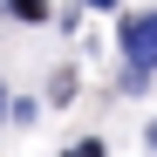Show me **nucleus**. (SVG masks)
Wrapping results in <instances>:
<instances>
[{
  "mask_svg": "<svg viewBox=\"0 0 157 157\" xmlns=\"http://www.w3.org/2000/svg\"><path fill=\"white\" fill-rule=\"evenodd\" d=\"M123 55L130 68H157V7H137V14H123Z\"/></svg>",
  "mask_w": 157,
  "mask_h": 157,
  "instance_id": "f257e3e1",
  "label": "nucleus"
},
{
  "mask_svg": "<svg viewBox=\"0 0 157 157\" xmlns=\"http://www.w3.org/2000/svg\"><path fill=\"white\" fill-rule=\"evenodd\" d=\"M75 96H82V82H75V68H55V75H48V102H55V109H68Z\"/></svg>",
  "mask_w": 157,
  "mask_h": 157,
  "instance_id": "f03ea898",
  "label": "nucleus"
},
{
  "mask_svg": "<svg viewBox=\"0 0 157 157\" xmlns=\"http://www.w3.org/2000/svg\"><path fill=\"white\" fill-rule=\"evenodd\" d=\"M7 14H14V21H28V28H41L55 7H48V0H7Z\"/></svg>",
  "mask_w": 157,
  "mask_h": 157,
  "instance_id": "7ed1b4c3",
  "label": "nucleus"
},
{
  "mask_svg": "<svg viewBox=\"0 0 157 157\" xmlns=\"http://www.w3.org/2000/svg\"><path fill=\"white\" fill-rule=\"evenodd\" d=\"M62 157H109V150H102V144H96V137H75V144H68V150H62Z\"/></svg>",
  "mask_w": 157,
  "mask_h": 157,
  "instance_id": "20e7f679",
  "label": "nucleus"
},
{
  "mask_svg": "<svg viewBox=\"0 0 157 157\" xmlns=\"http://www.w3.org/2000/svg\"><path fill=\"white\" fill-rule=\"evenodd\" d=\"M0 116H7V82H0Z\"/></svg>",
  "mask_w": 157,
  "mask_h": 157,
  "instance_id": "39448f33",
  "label": "nucleus"
},
{
  "mask_svg": "<svg viewBox=\"0 0 157 157\" xmlns=\"http://www.w3.org/2000/svg\"><path fill=\"white\" fill-rule=\"evenodd\" d=\"M144 144H150V150H157V123H150V137H144Z\"/></svg>",
  "mask_w": 157,
  "mask_h": 157,
  "instance_id": "423d86ee",
  "label": "nucleus"
},
{
  "mask_svg": "<svg viewBox=\"0 0 157 157\" xmlns=\"http://www.w3.org/2000/svg\"><path fill=\"white\" fill-rule=\"evenodd\" d=\"M89 7H116V0H89Z\"/></svg>",
  "mask_w": 157,
  "mask_h": 157,
  "instance_id": "0eeeda50",
  "label": "nucleus"
}]
</instances>
